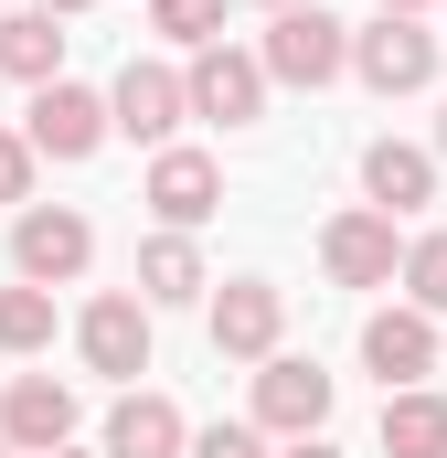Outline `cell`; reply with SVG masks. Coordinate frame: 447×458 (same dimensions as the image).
I'll use <instances>...</instances> for the list:
<instances>
[{
	"label": "cell",
	"mask_w": 447,
	"mask_h": 458,
	"mask_svg": "<svg viewBox=\"0 0 447 458\" xmlns=\"http://www.w3.org/2000/svg\"><path fill=\"white\" fill-rule=\"evenodd\" d=\"M0 458H21V448H0Z\"/></svg>",
	"instance_id": "f546056e"
},
{
	"label": "cell",
	"mask_w": 447,
	"mask_h": 458,
	"mask_svg": "<svg viewBox=\"0 0 447 458\" xmlns=\"http://www.w3.org/2000/svg\"><path fill=\"white\" fill-rule=\"evenodd\" d=\"M351 75L373 97H416V86H437V32L416 11H384L373 32H351Z\"/></svg>",
	"instance_id": "7a4b0ae2"
},
{
	"label": "cell",
	"mask_w": 447,
	"mask_h": 458,
	"mask_svg": "<svg viewBox=\"0 0 447 458\" xmlns=\"http://www.w3.org/2000/svg\"><path fill=\"white\" fill-rule=\"evenodd\" d=\"M0 75H21V86H54V75H64L54 11H11V21H0Z\"/></svg>",
	"instance_id": "ac0fdd59"
},
{
	"label": "cell",
	"mask_w": 447,
	"mask_h": 458,
	"mask_svg": "<svg viewBox=\"0 0 447 458\" xmlns=\"http://www.w3.org/2000/svg\"><path fill=\"white\" fill-rule=\"evenodd\" d=\"M384 11H437V0H384Z\"/></svg>",
	"instance_id": "4316f807"
},
{
	"label": "cell",
	"mask_w": 447,
	"mask_h": 458,
	"mask_svg": "<svg viewBox=\"0 0 447 458\" xmlns=\"http://www.w3.org/2000/svg\"><path fill=\"white\" fill-rule=\"evenodd\" d=\"M32 160H43V149L0 128V203H32Z\"/></svg>",
	"instance_id": "603a6c76"
},
{
	"label": "cell",
	"mask_w": 447,
	"mask_h": 458,
	"mask_svg": "<svg viewBox=\"0 0 447 458\" xmlns=\"http://www.w3.org/2000/svg\"><path fill=\"white\" fill-rule=\"evenodd\" d=\"M266 86H277V75H266L256 54H234V43H203V54H192V117L256 128V117H266Z\"/></svg>",
	"instance_id": "8fae6325"
},
{
	"label": "cell",
	"mask_w": 447,
	"mask_h": 458,
	"mask_svg": "<svg viewBox=\"0 0 447 458\" xmlns=\"http://www.w3.org/2000/svg\"><path fill=\"white\" fill-rule=\"evenodd\" d=\"M437 160H447V117H437Z\"/></svg>",
	"instance_id": "83f0119b"
},
{
	"label": "cell",
	"mask_w": 447,
	"mask_h": 458,
	"mask_svg": "<svg viewBox=\"0 0 447 458\" xmlns=\"http://www.w3.org/2000/svg\"><path fill=\"white\" fill-rule=\"evenodd\" d=\"M107 458H192V427H181V405L171 394H117V416H107Z\"/></svg>",
	"instance_id": "9a60e30c"
},
{
	"label": "cell",
	"mask_w": 447,
	"mask_h": 458,
	"mask_svg": "<svg viewBox=\"0 0 447 458\" xmlns=\"http://www.w3.org/2000/svg\"><path fill=\"white\" fill-rule=\"evenodd\" d=\"M256 11H266V21H277V11H299V0H256Z\"/></svg>",
	"instance_id": "484cf974"
},
{
	"label": "cell",
	"mask_w": 447,
	"mask_h": 458,
	"mask_svg": "<svg viewBox=\"0 0 447 458\" xmlns=\"http://www.w3.org/2000/svg\"><path fill=\"white\" fill-rule=\"evenodd\" d=\"M288 458H341V448H331V437H288Z\"/></svg>",
	"instance_id": "cb8c5ba5"
},
{
	"label": "cell",
	"mask_w": 447,
	"mask_h": 458,
	"mask_svg": "<svg viewBox=\"0 0 447 458\" xmlns=\"http://www.w3.org/2000/svg\"><path fill=\"white\" fill-rule=\"evenodd\" d=\"M107 107H117V139H149V149H171V128L192 117V75H171V64H117V86H107Z\"/></svg>",
	"instance_id": "52a82bcc"
},
{
	"label": "cell",
	"mask_w": 447,
	"mask_h": 458,
	"mask_svg": "<svg viewBox=\"0 0 447 458\" xmlns=\"http://www.w3.org/2000/svg\"><path fill=\"white\" fill-rule=\"evenodd\" d=\"M331 373L320 362H299V352H277V362H256V427L266 437H320L331 427Z\"/></svg>",
	"instance_id": "277c9868"
},
{
	"label": "cell",
	"mask_w": 447,
	"mask_h": 458,
	"mask_svg": "<svg viewBox=\"0 0 447 458\" xmlns=\"http://www.w3.org/2000/svg\"><path fill=\"white\" fill-rule=\"evenodd\" d=\"M54 458H86V448H54Z\"/></svg>",
	"instance_id": "f1b7e54d"
},
{
	"label": "cell",
	"mask_w": 447,
	"mask_h": 458,
	"mask_svg": "<svg viewBox=\"0 0 447 458\" xmlns=\"http://www.w3.org/2000/svg\"><path fill=\"white\" fill-rule=\"evenodd\" d=\"M384 458H447V394H426V384L384 394Z\"/></svg>",
	"instance_id": "e0dca14e"
},
{
	"label": "cell",
	"mask_w": 447,
	"mask_h": 458,
	"mask_svg": "<svg viewBox=\"0 0 447 458\" xmlns=\"http://www.w3.org/2000/svg\"><path fill=\"white\" fill-rule=\"evenodd\" d=\"M277 331H288V299L266 277H224L214 288V352L224 362H277Z\"/></svg>",
	"instance_id": "30bf717a"
},
{
	"label": "cell",
	"mask_w": 447,
	"mask_h": 458,
	"mask_svg": "<svg viewBox=\"0 0 447 458\" xmlns=\"http://www.w3.org/2000/svg\"><path fill=\"white\" fill-rule=\"evenodd\" d=\"M149 214H160V234H192L224 214V160H203V149H160L149 160V192H139Z\"/></svg>",
	"instance_id": "9c48e42d"
},
{
	"label": "cell",
	"mask_w": 447,
	"mask_h": 458,
	"mask_svg": "<svg viewBox=\"0 0 447 458\" xmlns=\"http://www.w3.org/2000/svg\"><path fill=\"white\" fill-rule=\"evenodd\" d=\"M405 299H416L426 320H447V225L405 245Z\"/></svg>",
	"instance_id": "ffe728a7"
},
{
	"label": "cell",
	"mask_w": 447,
	"mask_h": 458,
	"mask_svg": "<svg viewBox=\"0 0 447 458\" xmlns=\"http://www.w3.org/2000/svg\"><path fill=\"white\" fill-rule=\"evenodd\" d=\"M107 128H117V107L97 86H64V75H54V86H32V128H21V139H32L43 160H97Z\"/></svg>",
	"instance_id": "3957f363"
},
{
	"label": "cell",
	"mask_w": 447,
	"mask_h": 458,
	"mask_svg": "<svg viewBox=\"0 0 447 458\" xmlns=\"http://www.w3.org/2000/svg\"><path fill=\"white\" fill-rule=\"evenodd\" d=\"M86 256H97V225H86V214H64V203H32V214L11 225V267H21L32 288L86 277Z\"/></svg>",
	"instance_id": "8992f818"
},
{
	"label": "cell",
	"mask_w": 447,
	"mask_h": 458,
	"mask_svg": "<svg viewBox=\"0 0 447 458\" xmlns=\"http://www.w3.org/2000/svg\"><path fill=\"white\" fill-rule=\"evenodd\" d=\"M32 11H54V21H64V11H97V0H32Z\"/></svg>",
	"instance_id": "d4e9b609"
},
{
	"label": "cell",
	"mask_w": 447,
	"mask_h": 458,
	"mask_svg": "<svg viewBox=\"0 0 447 458\" xmlns=\"http://www.w3.org/2000/svg\"><path fill=\"white\" fill-rule=\"evenodd\" d=\"M54 342V288H0V352H43Z\"/></svg>",
	"instance_id": "d6986e66"
},
{
	"label": "cell",
	"mask_w": 447,
	"mask_h": 458,
	"mask_svg": "<svg viewBox=\"0 0 447 458\" xmlns=\"http://www.w3.org/2000/svg\"><path fill=\"white\" fill-rule=\"evenodd\" d=\"M149 32L203 54V43H224V0H149Z\"/></svg>",
	"instance_id": "44dd1931"
},
{
	"label": "cell",
	"mask_w": 447,
	"mask_h": 458,
	"mask_svg": "<svg viewBox=\"0 0 447 458\" xmlns=\"http://www.w3.org/2000/svg\"><path fill=\"white\" fill-rule=\"evenodd\" d=\"M203 288H214V277H203V245H192V234H149V245H139V299H149V310H181V299H203Z\"/></svg>",
	"instance_id": "2e32d148"
},
{
	"label": "cell",
	"mask_w": 447,
	"mask_h": 458,
	"mask_svg": "<svg viewBox=\"0 0 447 458\" xmlns=\"http://www.w3.org/2000/svg\"><path fill=\"white\" fill-rule=\"evenodd\" d=\"M362 203H373V214H426V203H437V149L373 139V149H362Z\"/></svg>",
	"instance_id": "5bb4252c"
},
{
	"label": "cell",
	"mask_w": 447,
	"mask_h": 458,
	"mask_svg": "<svg viewBox=\"0 0 447 458\" xmlns=\"http://www.w3.org/2000/svg\"><path fill=\"white\" fill-rule=\"evenodd\" d=\"M75 352H86V373L139 384V373H149V299H97V310L75 320Z\"/></svg>",
	"instance_id": "4fadbf2b"
},
{
	"label": "cell",
	"mask_w": 447,
	"mask_h": 458,
	"mask_svg": "<svg viewBox=\"0 0 447 458\" xmlns=\"http://www.w3.org/2000/svg\"><path fill=\"white\" fill-rule=\"evenodd\" d=\"M192 458H266V427H234V416H224V427L192 437Z\"/></svg>",
	"instance_id": "7402d4cb"
},
{
	"label": "cell",
	"mask_w": 447,
	"mask_h": 458,
	"mask_svg": "<svg viewBox=\"0 0 447 458\" xmlns=\"http://www.w3.org/2000/svg\"><path fill=\"white\" fill-rule=\"evenodd\" d=\"M362 362L384 373V394H405V384H426L437 373V320L405 299V310H373L362 320Z\"/></svg>",
	"instance_id": "7c38bea8"
},
{
	"label": "cell",
	"mask_w": 447,
	"mask_h": 458,
	"mask_svg": "<svg viewBox=\"0 0 447 458\" xmlns=\"http://www.w3.org/2000/svg\"><path fill=\"white\" fill-rule=\"evenodd\" d=\"M256 64H266L277 86H331L341 64H351V32H341V21L320 11V0H299V11H277V21H266Z\"/></svg>",
	"instance_id": "6da1fadb"
},
{
	"label": "cell",
	"mask_w": 447,
	"mask_h": 458,
	"mask_svg": "<svg viewBox=\"0 0 447 458\" xmlns=\"http://www.w3.org/2000/svg\"><path fill=\"white\" fill-rule=\"evenodd\" d=\"M0 448H21V458L75 448V384H54V373H11V384H0Z\"/></svg>",
	"instance_id": "5b68a950"
},
{
	"label": "cell",
	"mask_w": 447,
	"mask_h": 458,
	"mask_svg": "<svg viewBox=\"0 0 447 458\" xmlns=\"http://www.w3.org/2000/svg\"><path fill=\"white\" fill-rule=\"evenodd\" d=\"M320 267H331L341 288H394V277H405L394 214H373V203H362V214H331V225H320Z\"/></svg>",
	"instance_id": "ba28073f"
}]
</instances>
